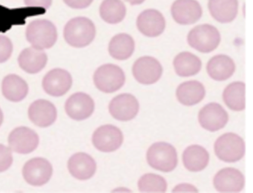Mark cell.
Listing matches in <instances>:
<instances>
[{
  "label": "cell",
  "instance_id": "cell-36",
  "mask_svg": "<svg viewBox=\"0 0 253 193\" xmlns=\"http://www.w3.org/2000/svg\"><path fill=\"white\" fill-rule=\"evenodd\" d=\"M125 1H126L131 5H140V4L145 2V0H125Z\"/></svg>",
  "mask_w": 253,
  "mask_h": 193
},
{
  "label": "cell",
  "instance_id": "cell-22",
  "mask_svg": "<svg viewBox=\"0 0 253 193\" xmlns=\"http://www.w3.org/2000/svg\"><path fill=\"white\" fill-rule=\"evenodd\" d=\"M235 64L233 60L226 55H217L211 58L207 64V72L215 81L226 80L233 75Z\"/></svg>",
  "mask_w": 253,
  "mask_h": 193
},
{
  "label": "cell",
  "instance_id": "cell-2",
  "mask_svg": "<svg viewBox=\"0 0 253 193\" xmlns=\"http://www.w3.org/2000/svg\"><path fill=\"white\" fill-rule=\"evenodd\" d=\"M26 38L32 47L41 50L48 49L54 46L57 41V29L48 20H35L26 29Z\"/></svg>",
  "mask_w": 253,
  "mask_h": 193
},
{
  "label": "cell",
  "instance_id": "cell-35",
  "mask_svg": "<svg viewBox=\"0 0 253 193\" xmlns=\"http://www.w3.org/2000/svg\"><path fill=\"white\" fill-rule=\"evenodd\" d=\"M173 192L174 193H197L198 190L191 184H181L176 186Z\"/></svg>",
  "mask_w": 253,
  "mask_h": 193
},
{
  "label": "cell",
  "instance_id": "cell-18",
  "mask_svg": "<svg viewBox=\"0 0 253 193\" xmlns=\"http://www.w3.org/2000/svg\"><path fill=\"white\" fill-rule=\"evenodd\" d=\"M57 116V109L52 103L46 100H38L29 107V119L41 128L51 126L55 122Z\"/></svg>",
  "mask_w": 253,
  "mask_h": 193
},
{
  "label": "cell",
  "instance_id": "cell-9",
  "mask_svg": "<svg viewBox=\"0 0 253 193\" xmlns=\"http://www.w3.org/2000/svg\"><path fill=\"white\" fill-rule=\"evenodd\" d=\"M53 168L46 159L35 158L29 161L23 166V175L26 182L32 186L44 185L52 175Z\"/></svg>",
  "mask_w": 253,
  "mask_h": 193
},
{
  "label": "cell",
  "instance_id": "cell-10",
  "mask_svg": "<svg viewBox=\"0 0 253 193\" xmlns=\"http://www.w3.org/2000/svg\"><path fill=\"white\" fill-rule=\"evenodd\" d=\"M171 16L182 26L192 25L202 17L203 10L196 0H175L171 8Z\"/></svg>",
  "mask_w": 253,
  "mask_h": 193
},
{
  "label": "cell",
  "instance_id": "cell-16",
  "mask_svg": "<svg viewBox=\"0 0 253 193\" xmlns=\"http://www.w3.org/2000/svg\"><path fill=\"white\" fill-rule=\"evenodd\" d=\"M65 110L74 120L82 121L91 116L94 110V102L91 96L84 93H77L66 102Z\"/></svg>",
  "mask_w": 253,
  "mask_h": 193
},
{
  "label": "cell",
  "instance_id": "cell-1",
  "mask_svg": "<svg viewBox=\"0 0 253 193\" xmlns=\"http://www.w3.org/2000/svg\"><path fill=\"white\" fill-rule=\"evenodd\" d=\"M64 38L66 42L75 48H84L93 42L96 35L94 23L86 17H76L65 26Z\"/></svg>",
  "mask_w": 253,
  "mask_h": 193
},
{
  "label": "cell",
  "instance_id": "cell-30",
  "mask_svg": "<svg viewBox=\"0 0 253 193\" xmlns=\"http://www.w3.org/2000/svg\"><path fill=\"white\" fill-rule=\"evenodd\" d=\"M138 187L143 193H164L167 190V184L163 177L156 174L148 173L140 178Z\"/></svg>",
  "mask_w": 253,
  "mask_h": 193
},
{
  "label": "cell",
  "instance_id": "cell-29",
  "mask_svg": "<svg viewBox=\"0 0 253 193\" xmlns=\"http://www.w3.org/2000/svg\"><path fill=\"white\" fill-rule=\"evenodd\" d=\"M100 14L106 23L118 24L125 18L126 8L121 0H104L100 5Z\"/></svg>",
  "mask_w": 253,
  "mask_h": 193
},
{
  "label": "cell",
  "instance_id": "cell-21",
  "mask_svg": "<svg viewBox=\"0 0 253 193\" xmlns=\"http://www.w3.org/2000/svg\"><path fill=\"white\" fill-rule=\"evenodd\" d=\"M209 11L211 17L220 23L233 21L238 15V0H209Z\"/></svg>",
  "mask_w": 253,
  "mask_h": 193
},
{
  "label": "cell",
  "instance_id": "cell-37",
  "mask_svg": "<svg viewBox=\"0 0 253 193\" xmlns=\"http://www.w3.org/2000/svg\"><path fill=\"white\" fill-rule=\"evenodd\" d=\"M2 121H3V114H2V110L0 109V126L2 125Z\"/></svg>",
  "mask_w": 253,
  "mask_h": 193
},
{
  "label": "cell",
  "instance_id": "cell-5",
  "mask_svg": "<svg viewBox=\"0 0 253 193\" xmlns=\"http://www.w3.org/2000/svg\"><path fill=\"white\" fill-rule=\"evenodd\" d=\"M214 153L220 160L233 163L244 157L245 143L239 135L228 132L219 137L214 143Z\"/></svg>",
  "mask_w": 253,
  "mask_h": 193
},
{
  "label": "cell",
  "instance_id": "cell-11",
  "mask_svg": "<svg viewBox=\"0 0 253 193\" xmlns=\"http://www.w3.org/2000/svg\"><path fill=\"white\" fill-rule=\"evenodd\" d=\"M140 105L137 98L128 94L115 97L109 107L112 117L122 122H128L134 119L138 113Z\"/></svg>",
  "mask_w": 253,
  "mask_h": 193
},
{
  "label": "cell",
  "instance_id": "cell-20",
  "mask_svg": "<svg viewBox=\"0 0 253 193\" xmlns=\"http://www.w3.org/2000/svg\"><path fill=\"white\" fill-rule=\"evenodd\" d=\"M48 57L43 50L35 47L23 50L18 58L20 67L32 74L41 71L46 65Z\"/></svg>",
  "mask_w": 253,
  "mask_h": 193
},
{
  "label": "cell",
  "instance_id": "cell-17",
  "mask_svg": "<svg viewBox=\"0 0 253 193\" xmlns=\"http://www.w3.org/2000/svg\"><path fill=\"white\" fill-rule=\"evenodd\" d=\"M216 190L221 193H238L244 188V175L235 168H224L219 171L214 178Z\"/></svg>",
  "mask_w": 253,
  "mask_h": 193
},
{
  "label": "cell",
  "instance_id": "cell-15",
  "mask_svg": "<svg viewBox=\"0 0 253 193\" xmlns=\"http://www.w3.org/2000/svg\"><path fill=\"white\" fill-rule=\"evenodd\" d=\"M72 85L70 73L63 69H54L48 72L42 81V87L45 93L59 97L66 94Z\"/></svg>",
  "mask_w": 253,
  "mask_h": 193
},
{
  "label": "cell",
  "instance_id": "cell-4",
  "mask_svg": "<svg viewBox=\"0 0 253 193\" xmlns=\"http://www.w3.org/2000/svg\"><path fill=\"white\" fill-rule=\"evenodd\" d=\"M187 42L196 51L208 54L218 46L220 42V34L214 26L208 24L201 25L189 32Z\"/></svg>",
  "mask_w": 253,
  "mask_h": 193
},
{
  "label": "cell",
  "instance_id": "cell-25",
  "mask_svg": "<svg viewBox=\"0 0 253 193\" xmlns=\"http://www.w3.org/2000/svg\"><path fill=\"white\" fill-rule=\"evenodd\" d=\"M2 89L4 96L14 102L24 99L29 92V86L26 81L15 74L8 75L5 77Z\"/></svg>",
  "mask_w": 253,
  "mask_h": 193
},
{
  "label": "cell",
  "instance_id": "cell-32",
  "mask_svg": "<svg viewBox=\"0 0 253 193\" xmlns=\"http://www.w3.org/2000/svg\"><path fill=\"white\" fill-rule=\"evenodd\" d=\"M13 163V156L11 149L0 144V172L7 170Z\"/></svg>",
  "mask_w": 253,
  "mask_h": 193
},
{
  "label": "cell",
  "instance_id": "cell-28",
  "mask_svg": "<svg viewBox=\"0 0 253 193\" xmlns=\"http://www.w3.org/2000/svg\"><path fill=\"white\" fill-rule=\"evenodd\" d=\"M245 88L244 82H233L226 87L223 91V98L225 104L234 111L244 110L245 104Z\"/></svg>",
  "mask_w": 253,
  "mask_h": 193
},
{
  "label": "cell",
  "instance_id": "cell-6",
  "mask_svg": "<svg viewBox=\"0 0 253 193\" xmlns=\"http://www.w3.org/2000/svg\"><path fill=\"white\" fill-rule=\"evenodd\" d=\"M125 81L124 72L115 64L100 66L94 75V85L97 89L106 94H111L121 89Z\"/></svg>",
  "mask_w": 253,
  "mask_h": 193
},
{
  "label": "cell",
  "instance_id": "cell-12",
  "mask_svg": "<svg viewBox=\"0 0 253 193\" xmlns=\"http://www.w3.org/2000/svg\"><path fill=\"white\" fill-rule=\"evenodd\" d=\"M8 144L13 151L20 154H29L36 150L39 144V137L29 128L20 127L10 134Z\"/></svg>",
  "mask_w": 253,
  "mask_h": 193
},
{
  "label": "cell",
  "instance_id": "cell-26",
  "mask_svg": "<svg viewBox=\"0 0 253 193\" xmlns=\"http://www.w3.org/2000/svg\"><path fill=\"white\" fill-rule=\"evenodd\" d=\"M134 41L130 35L119 33L109 42V52L115 60H126L131 57L134 51Z\"/></svg>",
  "mask_w": 253,
  "mask_h": 193
},
{
  "label": "cell",
  "instance_id": "cell-13",
  "mask_svg": "<svg viewBox=\"0 0 253 193\" xmlns=\"http://www.w3.org/2000/svg\"><path fill=\"white\" fill-rule=\"evenodd\" d=\"M229 116L226 110L217 103H210L203 107L198 114L200 125L207 130L214 132L226 126Z\"/></svg>",
  "mask_w": 253,
  "mask_h": 193
},
{
  "label": "cell",
  "instance_id": "cell-23",
  "mask_svg": "<svg viewBox=\"0 0 253 193\" xmlns=\"http://www.w3.org/2000/svg\"><path fill=\"white\" fill-rule=\"evenodd\" d=\"M206 91L198 81H189L179 85L176 91L177 99L183 105L193 106L204 99Z\"/></svg>",
  "mask_w": 253,
  "mask_h": 193
},
{
  "label": "cell",
  "instance_id": "cell-14",
  "mask_svg": "<svg viewBox=\"0 0 253 193\" xmlns=\"http://www.w3.org/2000/svg\"><path fill=\"white\" fill-rule=\"evenodd\" d=\"M137 27L144 36L157 37L165 30V19L158 10H145L137 17Z\"/></svg>",
  "mask_w": 253,
  "mask_h": 193
},
{
  "label": "cell",
  "instance_id": "cell-27",
  "mask_svg": "<svg viewBox=\"0 0 253 193\" xmlns=\"http://www.w3.org/2000/svg\"><path fill=\"white\" fill-rule=\"evenodd\" d=\"M174 70L182 77L195 76L201 69V61L197 56L189 52H183L176 56L174 62Z\"/></svg>",
  "mask_w": 253,
  "mask_h": 193
},
{
  "label": "cell",
  "instance_id": "cell-19",
  "mask_svg": "<svg viewBox=\"0 0 253 193\" xmlns=\"http://www.w3.org/2000/svg\"><path fill=\"white\" fill-rule=\"evenodd\" d=\"M69 172L78 180H88L95 173L97 164L89 155L84 153H76L69 159L68 163Z\"/></svg>",
  "mask_w": 253,
  "mask_h": 193
},
{
  "label": "cell",
  "instance_id": "cell-33",
  "mask_svg": "<svg viewBox=\"0 0 253 193\" xmlns=\"http://www.w3.org/2000/svg\"><path fill=\"white\" fill-rule=\"evenodd\" d=\"M65 3L75 9H84L88 8L94 0H63Z\"/></svg>",
  "mask_w": 253,
  "mask_h": 193
},
{
  "label": "cell",
  "instance_id": "cell-7",
  "mask_svg": "<svg viewBox=\"0 0 253 193\" xmlns=\"http://www.w3.org/2000/svg\"><path fill=\"white\" fill-rule=\"evenodd\" d=\"M94 147L103 153H111L118 150L124 142V135L121 129L113 125H103L93 134Z\"/></svg>",
  "mask_w": 253,
  "mask_h": 193
},
{
  "label": "cell",
  "instance_id": "cell-24",
  "mask_svg": "<svg viewBox=\"0 0 253 193\" xmlns=\"http://www.w3.org/2000/svg\"><path fill=\"white\" fill-rule=\"evenodd\" d=\"M209 161L210 155L207 150L201 146H189L183 153V164L191 172L202 171L207 167Z\"/></svg>",
  "mask_w": 253,
  "mask_h": 193
},
{
  "label": "cell",
  "instance_id": "cell-34",
  "mask_svg": "<svg viewBox=\"0 0 253 193\" xmlns=\"http://www.w3.org/2000/svg\"><path fill=\"white\" fill-rule=\"evenodd\" d=\"M24 2L28 7L48 9L52 3V0H24Z\"/></svg>",
  "mask_w": 253,
  "mask_h": 193
},
{
  "label": "cell",
  "instance_id": "cell-3",
  "mask_svg": "<svg viewBox=\"0 0 253 193\" xmlns=\"http://www.w3.org/2000/svg\"><path fill=\"white\" fill-rule=\"evenodd\" d=\"M146 159L150 166L161 172H171L177 164V152L169 143L158 142L152 144L148 150Z\"/></svg>",
  "mask_w": 253,
  "mask_h": 193
},
{
  "label": "cell",
  "instance_id": "cell-31",
  "mask_svg": "<svg viewBox=\"0 0 253 193\" xmlns=\"http://www.w3.org/2000/svg\"><path fill=\"white\" fill-rule=\"evenodd\" d=\"M13 52V45L9 38L0 35V63L6 62Z\"/></svg>",
  "mask_w": 253,
  "mask_h": 193
},
{
  "label": "cell",
  "instance_id": "cell-8",
  "mask_svg": "<svg viewBox=\"0 0 253 193\" xmlns=\"http://www.w3.org/2000/svg\"><path fill=\"white\" fill-rule=\"evenodd\" d=\"M134 79L143 85H152L161 79L163 67L161 63L151 57L138 59L132 67Z\"/></svg>",
  "mask_w": 253,
  "mask_h": 193
}]
</instances>
